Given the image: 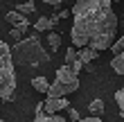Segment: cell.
Wrapping results in <instances>:
<instances>
[{"label": "cell", "mask_w": 124, "mask_h": 122, "mask_svg": "<svg viewBox=\"0 0 124 122\" xmlns=\"http://www.w3.org/2000/svg\"><path fill=\"white\" fill-rule=\"evenodd\" d=\"M70 39L75 48L88 45L93 50H108L115 39L117 16L113 11V0H77L72 7Z\"/></svg>", "instance_id": "cell-1"}, {"label": "cell", "mask_w": 124, "mask_h": 122, "mask_svg": "<svg viewBox=\"0 0 124 122\" xmlns=\"http://www.w3.org/2000/svg\"><path fill=\"white\" fill-rule=\"evenodd\" d=\"M11 48V59H16L18 66H27V68H39V66H45L50 61V54L45 52L43 43L39 36H27V39H18L16 45H9Z\"/></svg>", "instance_id": "cell-2"}, {"label": "cell", "mask_w": 124, "mask_h": 122, "mask_svg": "<svg viewBox=\"0 0 124 122\" xmlns=\"http://www.w3.org/2000/svg\"><path fill=\"white\" fill-rule=\"evenodd\" d=\"M16 90V68L11 59V48L7 41H0V99H9Z\"/></svg>", "instance_id": "cell-3"}, {"label": "cell", "mask_w": 124, "mask_h": 122, "mask_svg": "<svg viewBox=\"0 0 124 122\" xmlns=\"http://www.w3.org/2000/svg\"><path fill=\"white\" fill-rule=\"evenodd\" d=\"M75 90H79V75L65 63V66H61L56 70V77H54V81L47 86L45 95L47 97H65V95H70V93H75Z\"/></svg>", "instance_id": "cell-4"}, {"label": "cell", "mask_w": 124, "mask_h": 122, "mask_svg": "<svg viewBox=\"0 0 124 122\" xmlns=\"http://www.w3.org/2000/svg\"><path fill=\"white\" fill-rule=\"evenodd\" d=\"M43 104V111L45 113H59V111H65L70 106V102L65 97H47L45 102H41Z\"/></svg>", "instance_id": "cell-5"}, {"label": "cell", "mask_w": 124, "mask_h": 122, "mask_svg": "<svg viewBox=\"0 0 124 122\" xmlns=\"http://www.w3.org/2000/svg\"><path fill=\"white\" fill-rule=\"evenodd\" d=\"M34 122H68L65 118H61L59 113H45L43 111V104L39 102L34 109Z\"/></svg>", "instance_id": "cell-6"}, {"label": "cell", "mask_w": 124, "mask_h": 122, "mask_svg": "<svg viewBox=\"0 0 124 122\" xmlns=\"http://www.w3.org/2000/svg\"><path fill=\"white\" fill-rule=\"evenodd\" d=\"M7 23H9L11 27H20V30H27V27H30V20H27V16H23V14L16 11V9L7 11Z\"/></svg>", "instance_id": "cell-7"}, {"label": "cell", "mask_w": 124, "mask_h": 122, "mask_svg": "<svg viewBox=\"0 0 124 122\" xmlns=\"http://www.w3.org/2000/svg\"><path fill=\"white\" fill-rule=\"evenodd\" d=\"M56 23H59V16H52V18L41 16V18L34 23V30H36V32H47V30H52Z\"/></svg>", "instance_id": "cell-8"}, {"label": "cell", "mask_w": 124, "mask_h": 122, "mask_svg": "<svg viewBox=\"0 0 124 122\" xmlns=\"http://www.w3.org/2000/svg\"><path fill=\"white\" fill-rule=\"evenodd\" d=\"M97 54H99L97 50H93V48H88V45H84V48L77 52V59L81 61L84 66H88V63H93L95 59H97Z\"/></svg>", "instance_id": "cell-9"}, {"label": "cell", "mask_w": 124, "mask_h": 122, "mask_svg": "<svg viewBox=\"0 0 124 122\" xmlns=\"http://www.w3.org/2000/svg\"><path fill=\"white\" fill-rule=\"evenodd\" d=\"M88 111H90V115H99V113L104 111V99L95 97L93 102H88Z\"/></svg>", "instance_id": "cell-10"}, {"label": "cell", "mask_w": 124, "mask_h": 122, "mask_svg": "<svg viewBox=\"0 0 124 122\" xmlns=\"http://www.w3.org/2000/svg\"><path fill=\"white\" fill-rule=\"evenodd\" d=\"M111 66H113V70H115V73H117V75H124V54H122V52L113 57Z\"/></svg>", "instance_id": "cell-11"}, {"label": "cell", "mask_w": 124, "mask_h": 122, "mask_svg": "<svg viewBox=\"0 0 124 122\" xmlns=\"http://www.w3.org/2000/svg\"><path fill=\"white\" fill-rule=\"evenodd\" d=\"M32 86H34V90L45 93V90H47V86H50V81L45 79V77H34V79H32Z\"/></svg>", "instance_id": "cell-12"}, {"label": "cell", "mask_w": 124, "mask_h": 122, "mask_svg": "<svg viewBox=\"0 0 124 122\" xmlns=\"http://www.w3.org/2000/svg\"><path fill=\"white\" fill-rule=\"evenodd\" d=\"M16 11H20L23 16H27V14L36 11V7H34V2H32V0H27V2H20V5H16Z\"/></svg>", "instance_id": "cell-13"}, {"label": "cell", "mask_w": 124, "mask_h": 122, "mask_svg": "<svg viewBox=\"0 0 124 122\" xmlns=\"http://www.w3.org/2000/svg\"><path fill=\"white\" fill-rule=\"evenodd\" d=\"M47 45L52 48V52H54V50L61 45V36H59L56 32H50V34H47Z\"/></svg>", "instance_id": "cell-14"}, {"label": "cell", "mask_w": 124, "mask_h": 122, "mask_svg": "<svg viewBox=\"0 0 124 122\" xmlns=\"http://www.w3.org/2000/svg\"><path fill=\"white\" fill-rule=\"evenodd\" d=\"M113 41H115V43H111L108 48L113 50V54H120L122 50H124V39H113Z\"/></svg>", "instance_id": "cell-15"}, {"label": "cell", "mask_w": 124, "mask_h": 122, "mask_svg": "<svg viewBox=\"0 0 124 122\" xmlns=\"http://www.w3.org/2000/svg\"><path fill=\"white\" fill-rule=\"evenodd\" d=\"M115 102H117V106H120V115H124V90L122 88L115 93Z\"/></svg>", "instance_id": "cell-16"}, {"label": "cell", "mask_w": 124, "mask_h": 122, "mask_svg": "<svg viewBox=\"0 0 124 122\" xmlns=\"http://www.w3.org/2000/svg\"><path fill=\"white\" fill-rule=\"evenodd\" d=\"M23 34H25V30H20V27H11V30H9V39L11 41H18V39H23Z\"/></svg>", "instance_id": "cell-17"}, {"label": "cell", "mask_w": 124, "mask_h": 122, "mask_svg": "<svg viewBox=\"0 0 124 122\" xmlns=\"http://www.w3.org/2000/svg\"><path fill=\"white\" fill-rule=\"evenodd\" d=\"M75 59H77V50H75V48H68V50H65V63L70 66Z\"/></svg>", "instance_id": "cell-18"}, {"label": "cell", "mask_w": 124, "mask_h": 122, "mask_svg": "<svg viewBox=\"0 0 124 122\" xmlns=\"http://www.w3.org/2000/svg\"><path fill=\"white\" fill-rule=\"evenodd\" d=\"M65 111H68V120H72V122H77L79 118H81V115H79V111H77V109H72V106H68Z\"/></svg>", "instance_id": "cell-19"}, {"label": "cell", "mask_w": 124, "mask_h": 122, "mask_svg": "<svg viewBox=\"0 0 124 122\" xmlns=\"http://www.w3.org/2000/svg\"><path fill=\"white\" fill-rule=\"evenodd\" d=\"M70 68H72V70H75V73L79 75V70H81V68H84V63H81V61H79V59H75V61H72V63H70Z\"/></svg>", "instance_id": "cell-20"}, {"label": "cell", "mask_w": 124, "mask_h": 122, "mask_svg": "<svg viewBox=\"0 0 124 122\" xmlns=\"http://www.w3.org/2000/svg\"><path fill=\"white\" fill-rule=\"evenodd\" d=\"M45 5H52V7H59V5H63V2H68V0H43Z\"/></svg>", "instance_id": "cell-21"}, {"label": "cell", "mask_w": 124, "mask_h": 122, "mask_svg": "<svg viewBox=\"0 0 124 122\" xmlns=\"http://www.w3.org/2000/svg\"><path fill=\"white\" fill-rule=\"evenodd\" d=\"M77 122H101V120H99V115H90V118H84V120L79 118Z\"/></svg>", "instance_id": "cell-22"}, {"label": "cell", "mask_w": 124, "mask_h": 122, "mask_svg": "<svg viewBox=\"0 0 124 122\" xmlns=\"http://www.w3.org/2000/svg\"><path fill=\"white\" fill-rule=\"evenodd\" d=\"M56 16H59V20H63V18H68V16H70V9H61L59 14H56Z\"/></svg>", "instance_id": "cell-23"}, {"label": "cell", "mask_w": 124, "mask_h": 122, "mask_svg": "<svg viewBox=\"0 0 124 122\" xmlns=\"http://www.w3.org/2000/svg\"><path fill=\"white\" fill-rule=\"evenodd\" d=\"M113 2H120V0H113Z\"/></svg>", "instance_id": "cell-24"}, {"label": "cell", "mask_w": 124, "mask_h": 122, "mask_svg": "<svg viewBox=\"0 0 124 122\" xmlns=\"http://www.w3.org/2000/svg\"><path fill=\"white\" fill-rule=\"evenodd\" d=\"M0 122H7V120H0Z\"/></svg>", "instance_id": "cell-25"}]
</instances>
